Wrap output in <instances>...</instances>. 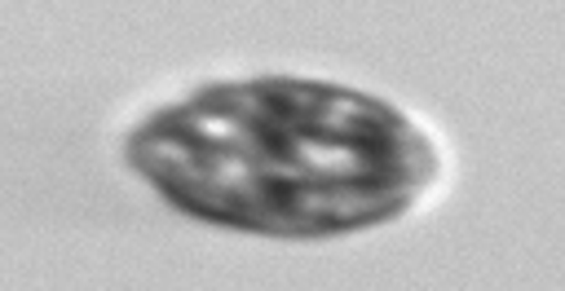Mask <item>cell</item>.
I'll return each mask as SVG.
<instances>
[{
  "label": "cell",
  "mask_w": 565,
  "mask_h": 291,
  "mask_svg": "<svg viewBox=\"0 0 565 291\" xmlns=\"http://www.w3.org/2000/svg\"><path fill=\"white\" fill-rule=\"evenodd\" d=\"M128 163L185 216L335 238L397 220L437 176V150L393 101L296 75L207 84L128 137Z\"/></svg>",
  "instance_id": "cell-1"
}]
</instances>
